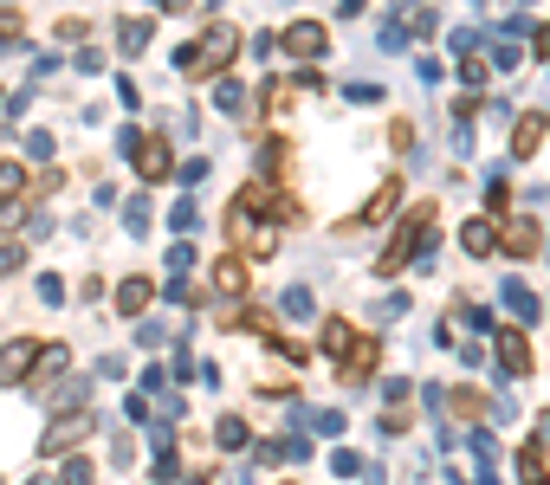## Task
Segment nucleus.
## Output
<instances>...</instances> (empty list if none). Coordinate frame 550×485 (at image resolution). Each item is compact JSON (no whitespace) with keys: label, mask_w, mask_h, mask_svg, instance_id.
<instances>
[{"label":"nucleus","mask_w":550,"mask_h":485,"mask_svg":"<svg viewBox=\"0 0 550 485\" xmlns=\"http://www.w3.org/2000/svg\"><path fill=\"white\" fill-rule=\"evenodd\" d=\"M428 220H434V201H421V207H415V214H408V220H402V233H395V240H389V246H382V259H376V272H382V279H389V272H402V266H408V259H415V253H421V240H428Z\"/></svg>","instance_id":"obj_1"},{"label":"nucleus","mask_w":550,"mask_h":485,"mask_svg":"<svg viewBox=\"0 0 550 485\" xmlns=\"http://www.w3.org/2000/svg\"><path fill=\"white\" fill-rule=\"evenodd\" d=\"M233 52H240V26L214 20V26H208V39H201V46L188 52V65H195V78H214V72H227Z\"/></svg>","instance_id":"obj_2"},{"label":"nucleus","mask_w":550,"mask_h":485,"mask_svg":"<svg viewBox=\"0 0 550 485\" xmlns=\"http://www.w3.org/2000/svg\"><path fill=\"white\" fill-rule=\"evenodd\" d=\"M337 363H343V382H369V376H376V363H382V343L363 337V343H350Z\"/></svg>","instance_id":"obj_3"},{"label":"nucleus","mask_w":550,"mask_h":485,"mask_svg":"<svg viewBox=\"0 0 550 485\" xmlns=\"http://www.w3.org/2000/svg\"><path fill=\"white\" fill-rule=\"evenodd\" d=\"M39 350H46V343H39V337H20V343H7V356H0V382H20V369L33 363Z\"/></svg>","instance_id":"obj_4"},{"label":"nucleus","mask_w":550,"mask_h":485,"mask_svg":"<svg viewBox=\"0 0 550 485\" xmlns=\"http://www.w3.org/2000/svg\"><path fill=\"white\" fill-rule=\"evenodd\" d=\"M78 440H85V414H65L59 427H52V440L39 453H65V447H78Z\"/></svg>","instance_id":"obj_5"},{"label":"nucleus","mask_w":550,"mask_h":485,"mask_svg":"<svg viewBox=\"0 0 550 485\" xmlns=\"http://www.w3.org/2000/svg\"><path fill=\"white\" fill-rule=\"evenodd\" d=\"M544 143V117H518V136H512V156H538Z\"/></svg>","instance_id":"obj_6"},{"label":"nucleus","mask_w":550,"mask_h":485,"mask_svg":"<svg viewBox=\"0 0 550 485\" xmlns=\"http://www.w3.org/2000/svg\"><path fill=\"white\" fill-rule=\"evenodd\" d=\"M505 246H512L518 259H531V253H538L544 240H538V227H531V220H512V227H505Z\"/></svg>","instance_id":"obj_7"},{"label":"nucleus","mask_w":550,"mask_h":485,"mask_svg":"<svg viewBox=\"0 0 550 485\" xmlns=\"http://www.w3.org/2000/svg\"><path fill=\"white\" fill-rule=\"evenodd\" d=\"M136 162H143V175H149V182H156V175L169 169V143H162V136H149V143L136 149Z\"/></svg>","instance_id":"obj_8"},{"label":"nucleus","mask_w":550,"mask_h":485,"mask_svg":"<svg viewBox=\"0 0 550 485\" xmlns=\"http://www.w3.org/2000/svg\"><path fill=\"white\" fill-rule=\"evenodd\" d=\"M395 201H402V182H382V188H376V201H369V207H363V214H356V220H363V227H369V220H382V214H389Z\"/></svg>","instance_id":"obj_9"},{"label":"nucleus","mask_w":550,"mask_h":485,"mask_svg":"<svg viewBox=\"0 0 550 485\" xmlns=\"http://www.w3.org/2000/svg\"><path fill=\"white\" fill-rule=\"evenodd\" d=\"M214 291H227V298H233V291H246V266H240V259H220V266H214Z\"/></svg>","instance_id":"obj_10"},{"label":"nucleus","mask_w":550,"mask_h":485,"mask_svg":"<svg viewBox=\"0 0 550 485\" xmlns=\"http://www.w3.org/2000/svg\"><path fill=\"white\" fill-rule=\"evenodd\" d=\"M324 350H330V356L350 350V317H324Z\"/></svg>","instance_id":"obj_11"},{"label":"nucleus","mask_w":550,"mask_h":485,"mask_svg":"<svg viewBox=\"0 0 550 485\" xmlns=\"http://www.w3.org/2000/svg\"><path fill=\"white\" fill-rule=\"evenodd\" d=\"M285 46H292V52H324V26H292Z\"/></svg>","instance_id":"obj_12"},{"label":"nucleus","mask_w":550,"mask_h":485,"mask_svg":"<svg viewBox=\"0 0 550 485\" xmlns=\"http://www.w3.org/2000/svg\"><path fill=\"white\" fill-rule=\"evenodd\" d=\"M466 253H492V220H466Z\"/></svg>","instance_id":"obj_13"},{"label":"nucleus","mask_w":550,"mask_h":485,"mask_svg":"<svg viewBox=\"0 0 550 485\" xmlns=\"http://www.w3.org/2000/svg\"><path fill=\"white\" fill-rule=\"evenodd\" d=\"M518 473H525V485H544V460H538V447L518 453Z\"/></svg>","instance_id":"obj_14"},{"label":"nucleus","mask_w":550,"mask_h":485,"mask_svg":"<svg viewBox=\"0 0 550 485\" xmlns=\"http://www.w3.org/2000/svg\"><path fill=\"white\" fill-rule=\"evenodd\" d=\"M117 304H123V311H143V304H149V285H143V279L123 285V298H117Z\"/></svg>","instance_id":"obj_15"},{"label":"nucleus","mask_w":550,"mask_h":485,"mask_svg":"<svg viewBox=\"0 0 550 485\" xmlns=\"http://www.w3.org/2000/svg\"><path fill=\"white\" fill-rule=\"evenodd\" d=\"M505 363H512V369H525V363H531V350H525L518 337H505Z\"/></svg>","instance_id":"obj_16"},{"label":"nucleus","mask_w":550,"mask_h":485,"mask_svg":"<svg viewBox=\"0 0 550 485\" xmlns=\"http://www.w3.org/2000/svg\"><path fill=\"white\" fill-rule=\"evenodd\" d=\"M453 414H479V395H473V388H453Z\"/></svg>","instance_id":"obj_17"},{"label":"nucleus","mask_w":550,"mask_h":485,"mask_svg":"<svg viewBox=\"0 0 550 485\" xmlns=\"http://www.w3.org/2000/svg\"><path fill=\"white\" fill-rule=\"evenodd\" d=\"M0 194H20V169L13 162H0Z\"/></svg>","instance_id":"obj_18"}]
</instances>
